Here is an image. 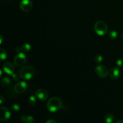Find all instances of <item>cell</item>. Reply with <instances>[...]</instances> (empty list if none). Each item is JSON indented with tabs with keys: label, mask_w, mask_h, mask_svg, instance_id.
<instances>
[{
	"label": "cell",
	"mask_w": 123,
	"mask_h": 123,
	"mask_svg": "<svg viewBox=\"0 0 123 123\" xmlns=\"http://www.w3.org/2000/svg\"><path fill=\"white\" fill-rule=\"evenodd\" d=\"M15 51L18 53L22 52V50L21 47H20V48H19V47H16V48H15Z\"/></svg>",
	"instance_id": "obj_23"
},
{
	"label": "cell",
	"mask_w": 123,
	"mask_h": 123,
	"mask_svg": "<svg viewBox=\"0 0 123 123\" xmlns=\"http://www.w3.org/2000/svg\"><path fill=\"white\" fill-rule=\"evenodd\" d=\"M117 123H123V120H118V121H116Z\"/></svg>",
	"instance_id": "obj_27"
},
{
	"label": "cell",
	"mask_w": 123,
	"mask_h": 123,
	"mask_svg": "<svg viewBox=\"0 0 123 123\" xmlns=\"http://www.w3.org/2000/svg\"><path fill=\"white\" fill-rule=\"evenodd\" d=\"M117 66L118 67H123V59H119L116 62Z\"/></svg>",
	"instance_id": "obj_22"
},
{
	"label": "cell",
	"mask_w": 123,
	"mask_h": 123,
	"mask_svg": "<svg viewBox=\"0 0 123 123\" xmlns=\"http://www.w3.org/2000/svg\"><path fill=\"white\" fill-rule=\"evenodd\" d=\"M3 70L6 74H8V75H12L13 73H14L15 67L13 63L7 61L4 64Z\"/></svg>",
	"instance_id": "obj_9"
},
{
	"label": "cell",
	"mask_w": 123,
	"mask_h": 123,
	"mask_svg": "<svg viewBox=\"0 0 123 123\" xmlns=\"http://www.w3.org/2000/svg\"><path fill=\"white\" fill-rule=\"evenodd\" d=\"M94 30L95 32L98 36H105L108 32V26L105 22L99 20L94 24Z\"/></svg>",
	"instance_id": "obj_3"
},
{
	"label": "cell",
	"mask_w": 123,
	"mask_h": 123,
	"mask_svg": "<svg viewBox=\"0 0 123 123\" xmlns=\"http://www.w3.org/2000/svg\"><path fill=\"white\" fill-rule=\"evenodd\" d=\"M62 106V102L59 97H54L48 100L46 105L48 110L50 112H56L61 109Z\"/></svg>",
	"instance_id": "obj_1"
},
{
	"label": "cell",
	"mask_w": 123,
	"mask_h": 123,
	"mask_svg": "<svg viewBox=\"0 0 123 123\" xmlns=\"http://www.w3.org/2000/svg\"><path fill=\"white\" fill-rule=\"evenodd\" d=\"M20 120L22 122L26 123H34L35 122L34 118L31 115H22Z\"/></svg>",
	"instance_id": "obj_12"
},
{
	"label": "cell",
	"mask_w": 123,
	"mask_h": 123,
	"mask_svg": "<svg viewBox=\"0 0 123 123\" xmlns=\"http://www.w3.org/2000/svg\"><path fill=\"white\" fill-rule=\"evenodd\" d=\"M26 62V55L23 52L18 53L14 58V63L17 67H23Z\"/></svg>",
	"instance_id": "obj_4"
},
{
	"label": "cell",
	"mask_w": 123,
	"mask_h": 123,
	"mask_svg": "<svg viewBox=\"0 0 123 123\" xmlns=\"http://www.w3.org/2000/svg\"><path fill=\"white\" fill-rule=\"evenodd\" d=\"M2 42H3V37L2 35H1L0 36V44H2Z\"/></svg>",
	"instance_id": "obj_26"
},
{
	"label": "cell",
	"mask_w": 123,
	"mask_h": 123,
	"mask_svg": "<svg viewBox=\"0 0 123 123\" xmlns=\"http://www.w3.org/2000/svg\"><path fill=\"white\" fill-rule=\"evenodd\" d=\"M32 2L31 0H22L19 3V7L24 12H29L32 8Z\"/></svg>",
	"instance_id": "obj_7"
},
{
	"label": "cell",
	"mask_w": 123,
	"mask_h": 123,
	"mask_svg": "<svg viewBox=\"0 0 123 123\" xmlns=\"http://www.w3.org/2000/svg\"><path fill=\"white\" fill-rule=\"evenodd\" d=\"M20 109V106L19 104L18 103H14L11 106V110L14 112H17L19 111Z\"/></svg>",
	"instance_id": "obj_18"
},
{
	"label": "cell",
	"mask_w": 123,
	"mask_h": 123,
	"mask_svg": "<svg viewBox=\"0 0 123 123\" xmlns=\"http://www.w3.org/2000/svg\"><path fill=\"white\" fill-rule=\"evenodd\" d=\"M3 1H8V0H3Z\"/></svg>",
	"instance_id": "obj_30"
},
{
	"label": "cell",
	"mask_w": 123,
	"mask_h": 123,
	"mask_svg": "<svg viewBox=\"0 0 123 123\" xmlns=\"http://www.w3.org/2000/svg\"><path fill=\"white\" fill-rule=\"evenodd\" d=\"M95 72L97 76L101 78H105L109 75L108 68L103 65H98L95 68Z\"/></svg>",
	"instance_id": "obj_5"
},
{
	"label": "cell",
	"mask_w": 123,
	"mask_h": 123,
	"mask_svg": "<svg viewBox=\"0 0 123 123\" xmlns=\"http://www.w3.org/2000/svg\"><path fill=\"white\" fill-rule=\"evenodd\" d=\"M56 123L57 122H56L55 120H51V119H50V120H47L46 121V123Z\"/></svg>",
	"instance_id": "obj_24"
},
{
	"label": "cell",
	"mask_w": 123,
	"mask_h": 123,
	"mask_svg": "<svg viewBox=\"0 0 123 123\" xmlns=\"http://www.w3.org/2000/svg\"><path fill=\"white\" fill-rule=\"evenodd\" d=\"M10 79L8 77H4L1 80V84L2 85V86H5V87L8 86L10 84Z\"/></svg>",
	"instance_id": "obj_14"
},
{
	"label": "cell",
	"mask_w": 123,
	"mask_h": 123,
	"mask_svg": "<svg viewBox=\"0 0 123 123\" xmlns=\"http://www.w3.org/2000/svg\"><path fill=\"white\" fill-rule=\"evenodd\" d=\"M120 74H121V72L117 67H113L109 72V77L112 80H116L118 79L120 76Z\"/></svg>",
	"instance_id": "obj_11"
},
{
	"label": "cell",
	"mask_w": 123,
	"mask_h": 123,
	"mask_svg": "<svg viewBox=\"0 0 123 123\" xmlns=\"http://www.w3.org/2000/svg\"><path fill=\"white\" fill-rule=\"evenodd\" d=\"M105 121L107 123H113L115 122V117L112 114H107L104 117Z\"/></svg>",
	"instance_id": "obj_13"
},
{
	"label": "cell",
	"mask_w": 123,
	"mask_h": 123,
	"mask_svg": "<svg viewBox=\"0 0 123 123\" xmlns=\"http://www.w3.org/2000/svg\"><path fill=\"white\" fill-rule=\"evenodd\" d=\"M103 56H102V55H100V54H97L94 57V61L97 64H99L100 63H101L103 61Z\"/></svg>",
	"instance_id": "obj_20"
},
{
	"label": "cell",
	"mask_w": 123,
	"mask_h": 123,
	"mask_svg": "<svg viewBox=\"0 0 123 123\" xmlns=\"http://www.w3.org/2000/svg\"><path fill=\"white\" fill-rule=\"evenodd\" d=\"M28 88V85L26 82L24 81H20L17 83L14 86V90L17 93H23Z\"/></svg>",
	"instance_id": "obj_8"
},
{
	"label": "cell",
	"mask_w": 123,
	"mask_h": 123,
	"mask_svg": "<svg viewBox=\"0 0 123 123\" xmlns=\"http://www.w3.org/2000/svg\"><path fill=\"white\" fill-rule=\"evenodd\" d=\"M19 74L23 80H30L34 76L35 69L31 66H23L19 70Z\"/></svg>",
	"instance_id": "obj_2"
},
{
	"label": "cell",
	"mask_w": 123,
	"mask_h": 123,
	"mask_svg": "<svg viewBox=\"0 0 123 123\" xmlns=\"http://www.w3.org/2000/svg\"><path fill=\"white\" fill-rule=\"evenodd\" d=\"M4 101H5V99H4V98L3 96H0V103H1V104H2Z\"/></svg>",
	"instance_id": "obj_25"
},
{
	"label": "cell",
	"mask_w": 123,
	"mask_h": 123,
	"mask_svg": "<svg viewBox=\"0 0 123 123\" xmlns=\"http://www.w3.org/2000/svg\"><path fill=\"white\" fill-rule=\"evenodd\" d=\"M36 96L40 101H46L49 97V94L46 90L40 88L36 91Z\"/></svg>",
	"instance_id": "obj_10"
},
{
	"label": "cell",
	"mask_w": 123,
	"mask_h": 123,
	"mask_svg": "<svg viewBox=\"0 0 123 123\" xmlns=\"http://www.w3.org/2000/svg\"><path fill=\"white\" fill-rule=\"evenodd\" d=\"M0 72H1V75H0V76L1 77H2V70H0Z\"/></svg>",
	"instance_id": "obj_28"
},
{
	"label": "cell",
	"mask_w": 123,
	"mask_h": 123,
	"mask_svg": "<svg viewBox=\"0 0 123 123\" xmlns=\"http://www.w3.org/2000/svg\"><path fill=\"white\" fill-rule=\"evenodd\" d=\"M11 112L8 108L5 106L0 108V120L2 121H7L10 118Z\"/></svg>",
	"instance_id": "obj_6"
},
{
	"label": "cell",
	"mask_w": 123,
	"mask_h": 123,
	"mask_svg": "<svg viewBox=\"0 0 123 123\" xmlns=\"http://www.w3.org/2000/svg\"><path fill=\"white\" fill-rule=\"evenodd\" d=\"M122 38H123V35H122Z\"/></svg>",
	"instance_id": "obj_29"
},
{
	"label": "cell",
	"mask_w": 123,
	"mask_h": 123,
	"mask_svg": "<svg viewBox=\"0 0 123 123\" xmlns=\"http://www.w3.org/2000/svg\"><path fill=\"white\" fill-rule=\"evenodd\" d=\"M19 76H20V75H18V74H16V73H13V74L12 75V79H13V81H18L19 79Z\"/></svg>",
	"instance_id": "obj_21"
},
{
	"label": "cell",
	"mask_w": 123,
	"mask_h": 123,
	"mask_svg": "<svg viewBox=\"0 0 123 123\" xmlns=\"http://www.w3.org/2000/svg\"><path fill=\"white\" fill-rule=\"evenodd\" d=\"M109 36L111 39H117V38L118 37V32L115 30H111L109 32Z\"/></svg>",
	"instance_id": "obj_16"
},
{
	"label": "cell",
	"mask_w": 123,
	"mask_h": 123,
	"mask_svg": "<svg viewBox=\"0 0 123 123\" xmlns=\"http://www.w3.org/2000/svg\"><path fill=\"white\" fill-rule=\"evenodd\" d=\"M36 102H37V99H36V97L34 96H31L28 98V102L29 105L31 106L34 105L36 103Z\"/></svg>",
	"instance_id": "obj_19"
},
{
	"label": "cell",
	"mask_w": 123,
	"mask_h": 123,
	"mask_svg": "<svg viewBox=\"0 0 123 123\" xmlns=\"http://www.w3.org/2000/svg\"><path fill=\"white\" fill-rule=\"evenodd\" d=\"M1 61H4V60H6L7 57V53L5 49L3 48H1Z\"/></svg>",
	"instance_id": "obj_17"
},
{
	"label": "cell",
	"mask_w": 123,
	"mask_h": 123,
	"mask_svg": "<svg viewBox=\"0 0 123 123\" xmlns=\"http://www.w3.org/2000/svg\"><path fill=\"white\" fill-rule=\"evenodd\" d=\"M21 48L23 52H28L31 50V44H28V43H25V44L22 46Z\"/></svg>",
	"instance_id": "obj_15"
}]
</instances>
